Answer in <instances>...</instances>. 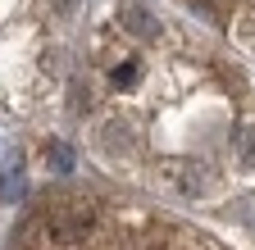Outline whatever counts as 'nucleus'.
Segmentation results:
<instances>
[{
	"label": "nucleus",
	"mask_w": 255,
	"mask_h": 250,
	"mask_svg": "<svg viewBox=\"0 0 255 250\" xmlns=\"http://www.w3.org/2000/svg\"><path fill=\"white\" fill-rule=\"evenodd\" d=\"M41 228H46V241H50V246H82V241L96 232V205L73 200V205L55 209Z\"/></svg>",
	"instance_id": "nucleus-1"
},
{
	"label": "nucleus",
	"mask_w": 255,
	"mask_h": 250,
	"mask_svg": "<svg viewBox=\"0 0 255 250\" xmlns=\"http://www.w3.org/2000/svg\"><path fill=\"white\" fill-rule=\"evenodd\" d=\"M105 150H110V155L132 150V137H128V128H123V123H110V128H105Z\"/></svg>",
	"instance_id": "nucleus-6"
},
{
	"label": "nucleus",
	"mask_w": 255,
	"mask_h": 250,
	"mask_svg": "<svg viewBox=\"0 0 255 250\" xmlns=\"http://www.w3.org/2000/svg\"><path fill=\"white\" fill-rule=\"evenodd\" d=\"M23 196V168H18V160L5 168V173H0V200H5V205H14Z\"/></svg>",
	"instance_id": "nucleus-4"
},
{
	"label": "nucleus",
	"mask_w": 255,
	"mask_h": 250,
	"mask_svg": "<svg viewBox=\"0 0 255 250\" xmlns=\"http://www.w3.org/2000/svg\"><path fill=\"white\" fill-rule=\"evenodd\" d=\"M164 177L178 186L182 196H201V191H205V173H201V164H169Z\"/></svg>",
	"instance_id": "nucleus-3"
},
{
	"label": "nucleus",
	"mask_w": 255,
	"mask_h": 250,
	"mask_svg": "<svg viewBox=\"0 0 255 250\" xmlns=\"http://www.w3.org/2000/svg\"><path fill=\"white\" fill-rule=\"evenodd\" d=\"M233 141H237V164L242 168H255V128L233 132Z\"/></svg>",
	"instance_id": "nucleus-5"
},
{
	"label": "nucleus",
	"mask_w": 255,
	"mask_h": 250,
	"mask_svg": "<svg viewBox=\"0 0 255 250\" xmlns=\"http://www.w3.org/2000/svg\"><path fill=\"white\" fill-rule=\"evenodd\" d=\"M46 160H50L59 173H64V168H73V155H69V146H64V141H50V146H46Z\"/></svg>",
	"instance_id": "nucleus-7"
},
{
	"label": "nucleus",
	"mask_w": 255,
	"mask_h": 250,
	"mask_svg": "<svg viewBox=\"0 0 255 250\" xmlns=\"http://www.w3.org/2000/svg\"><path fill=\"white\" fill-rule=\"evenodd\" d=\"M119 18H123V27H128L137 41H155V37H159V18H155L150 5H141V0H123Z\"/></svg>",
	"instance_id": "nucleus-2"
},
{
	"label": "nucleus",
	"mask_w": 255,
	"mask_h": 250,
	"mask_svg": "<svg viewBox=\"0 0 255 250\" xmlns=\"http://www.w3.org/2000/svg\"><path fill=\"white\" fill-rule=\"evenodd\" d=\"M110 78H114V86H132V82H137V64H119Z\"/></svg>",
	"instance_id": "nucleus-8"
}]
</instances>
